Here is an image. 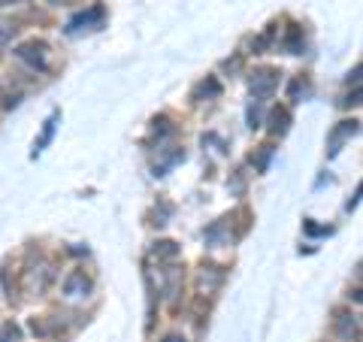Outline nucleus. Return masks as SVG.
Wrapping results in <instances>:
<instances>
[{
    "mask_svg": "<svg viewBox=\"0 0 363 342\" xmlns=\"http://www.w3.org/2000/svg\"><path fill=\"white\" fill-rule=\"evenodd\" d=\"M279 70L276 67H257V70L252 73V79H248V88H252V97L260 100L264 104L267 97L276 94V88H279Z\"/></svg>",
    "mask_w": 363,
    "mask_h": 342,
    "instance_id": "1",
    "label": "nucleus"
},
{
    "mask_svg": "<svg viewBox=\"0 0 363 342\" xmlns=\"http://www.w3.org/2000/svg\"><path fill=\"white\" fill-rule=\"evenodd\" d=\"M16 58L33 67V70H45V67H49V45L43 40H28L16 49Z\"/></svg>",
    "mask_w": 363,
    "mask_h": 342,
    "instance_id": "2",
    "label": "nucleus"
},
{
    "mask_svg": "<svg viewBox=\"0 0 363 342\" xmlns=\"http://www.w3.org/2000/svg\"><path fill=\"white\" fill-rule=\"evenodd\" d=\"M104 21H106V9L100 4H94L91 9H85V13H79V16H73L70 21H67V33L97 31V28H104Z\"/></svg>",
    "mask_w": 363,
    "mask_h": 342,
    "instance_id": "3",
    "label": "nucleus"
},
{
    "mask_svg": "<svg viewBox=\"0 0 363 342\" xmlns=\"http://www.w3.org/2000/svg\"><path fill=\"white\" fill-rule=\"evenodd\" d=\"M357 131H360V121H357V118H351V121H339L336 128L330 131V136H327V155L336 158L339 152H342V145H345V143H348Z\"/></svg>",
    "mask_w": 363,
    "mask_h": 342,
    "instance_id": "4",
    "label": "nucleus"
},
{
    "mask_svg": "<svg viewBox=\"0 0 363 342\" xmlns=\"http://www.w3.org/2000/svg\"><path fill=\"white\" fill-rule=\"evenodd\" d=\"M64 294L67 297H88L91 294V279L85 276V272H70L67 276V282H64Z\"/></svg>",
    "mask_w": 363,
    "mask_h": 342,
    "instance_id": "5",
    "label": "nucleus"
},
{
    "mask_svg": "<svg viewBox=\"0 0 363 342\" xmlns=\"http://www.w3.org/2000/svg\"><path fill=\"white\" fill-rule=\"evenodd\" d=\"M291 128V112L285 106H279V109H272L269 112V133L272 136H285Z\"/></svg>",
    "mask_w": 363,
    "mask_h": 342,
    "instance_id": "6",
    "label": "nucleus"
},
{
    "mask_svg": "<svg viewBox=\"0 0 363 342\" xmlns=\"http://www.w3.org/2000/svg\"><path fill=\"white\" fill-rule=\"evenodd\" d=\"M336 330L342 339H360V324H357V315H348V312H339L336 315Z\"/></svg>",
    "mask_w": 363,
    "mask_h": 342,
    "instance_id": "7",
    "label": "nucleus"
},
{
    "mask_svg": "<svg viewBox=\"0 0 363 342\" xmlns=\"http://www.w3.org/2000/svg\"><path fill=\"white\" fill-rule=\"evenodd\" d=\"M203 236H206L209 246H224V243H230V233H227V219H218Z\"/></svg>",
    "mask_w": 363,
    "mask_h": 342,
    "instance_id": "8",
    "label": "nucleus"
},
{
    "mask_svg": "<svg viewBox=\"0 0 363 342\" xmlns=\"http://www.w3.org/2000/svg\"><path fill=\"white\" fill-rule=\"evenodd\" d=\"M164 294L169 300H176V294H179V285H182V270L179 267H167L164 270Z\"/></svg>",
    "mask_w": 363,
    "mask_h": 342,
    "instance_id": "9",
    "label": "nucleus"
},
{
    "mask_svg": "<svg viewBox=\"0 0 363 342\" xmlns=\"http://www.w3.org/2000/svg\"><path fill=\"white\" fill-rule=\"evenodd\" d=\"M203 94H206V97H218L221 94V82H218V79L209 76L206 82H200L194 91H191V100H203Z\"/></svg>",
    "mask_w": 363,
    "mask_h": 342,
    "instance_id": "10",
    "label": "nucleus"
},
{
    "mask_svg": "<svg viewBox=\"0 0 363 342\" xmlns=\"http://www.w3.org/2000/svg\"><path fill=\"white\" fill-rule=\"evenodd\" d=\"M285 52H291V55H300L303 49H306V43H303V28H297V25H291L288 28V37H285Z\"/></svg>",
    "mask_w": 363,
    "mask_h": 342,
    "instance_id": "11",
    "label": "nucleus"
},
{
    "mask_svg": "<svg viewBox=\"0 0 363 342\" xmlns=\"http://www.w3.org/2000/svg\"><path fill=\"white\" fill-rule=\"evenodd\" d=\"M55 124H58V112H55V116H49V121L43 124V133H40V140H37V145H33V158H37L45 145L52 143V133H55Z\"/></svg>",
    "mask_w": 363,
    "mask_h": 342,
    "instance_id": "12",
    "label": "nucleus"
},
{
    "mask_svg": "<svg viewBox=\"0 0 363 342\" xmlns=\"http://www.w3.org/2000/svg\"><path fill=\"white\" fill-rule=\"evenodd\" d=\"M152 258H157V260H176V258H179V246L173 243V239H164V243H155V248H152Z\"/></svg>",
    "mask_w": 363,
    "mask_h": 342,
    "instance_id": "13",
    "label": "nucleus"
},
{
    "mask_svg": "<svg viewBox=\"0 0 363 342\" xmlns=\"http://www.w3.org/2000/svg\"><path fill=\"white\" fill-rule=\"evenodd\" d=\"M182 161H185V152L176 149L173 155H167L161 164H155V176H167V170H173V167H176V164H182Z\"/></svg>",
    "mask_w": 363,
    "mask_h": 342,
    "instance_id": "14",
    "label": "nucleus"
},
{
    "mask_svg": "<svg viewBox=\"0 0 363 342\" xmlns=\"http://www.w3.org/2000/svg\"><path fill=\"white\" fill-rule=\"evenodd\" d=\"M152 133L157 136V140H164V136L173 133V124H169V118H167V116H157V118L152 121Z\"/></svg>",
    "mask_w": 363,
    "mask_h": 342,
    "instance_id": "15",
    "label": "nucleus"
},
{
    "mask_svg": "<svg viewBox=\"0 0 363 342\" xmlns=\"http://www.w3.org/2000/svg\"><path fill=\"white\" fill-rule=\"evenodd\" d=\"M21 339V327L18 324H4V330H0V342H18Z\"/></svg>",
    "mask_w": 363,
    "mask_h": 342,
    "instance_id": "16",
    "label": "nucleus"
},
{
    "mask_svg": "<svg viewBox=\"0 0 363 342\" xmlns=\"http://www.w3.org/2000/svg\"><path fill=\"white\" fill-rule=\"evenodd\" d=\"M248 128H260V100H252V106H248Z\"/></svg>",
    "mask_w": 363,
    "mask_h": 342,
    "instance_id": "17",
    "label": "nucleus"
},
{
    "mask_svg": "<svg viewBox=\"0 0 363 342\" xmlns=\"http://www.w3.org/2000/svg\"><path fill=\"white\" fill-rule=\"evenodd\" d=\"M269 158H272V145H260V155H257V161H252L257 170H260V173H264V170H267V161H269Z\"/></svg>",
    "mask_w": 363,
    "mask_h": 342,
    "instance_id": "18",
    "label": "nucleus"
},
{
    "mask_svg": "<svg viewBox=\"0 0 363 342\" xmlns=\"http://www.w3.org/2000/svg\"><path fill=\"white\" fill-rule=\"evenodd\" d=\"M13 37H16V28L9 25L6 18H0V45H6L9 40H13Z\"/></svg>",
    "mask_w": 363,
    "mask_h": 342,
    "instance_id": "19",
    "label": "nucleus"
},
{
    "mask_svg": "<svg viewBox=\"0 0 363 342\" xmlns=\"http://www.w3.org/2000/svg\"><path fill=\"white\" fill-rule=\"evenodd\" d=\"M303 231L309 233V236H330V233H333V227H318V224H312V221H306V224H303Z\"/></svg>",
    "mask_w": 363,
    "mask_h": 342,
    "instance_id": "20",
    "label": "nucleus"
},
{
    "mask_svg": "<svg viewBox=\"0 0 363 342\" xmlns=\"http://www.w3.org/2000/svg\"><path fill=\"white\" fill-rule=\"evenodd\" d=\"M300 91L306 94V82H303V76H297V79L291 82V100H300Z\"/></svg>",
    "mask_w": 363,
    "mask_h": 342,
    "instance_id": "21",
    "label": "nucleus"
},
{
    "mask_svg": "<svg viewBox=\"0 0 363 342\" xmlns=\"http://www.w3.org/2000/svg\"><path fill=\"white\" fill-rule=\"evenodd\" d=\"M164 342H185V339H182V336H179V333H173V336H167V339H164Z\"/></svg>",
    "mask_w": 363,
    "mask_h": 342,
    "instance_id": "22",
    "label": "nucleus"
},
{
    "mask_svg": "<svg viewBox=\"0 0 363 342\" xmlns=\"http://www.w3.org/2000/svg\"><path fill=\"white\" fill-rule=\"evenodd\" d=\"M52 4H58V6H64V4H76V0H52Z\"/></svg>",
    "mask_w": 363,
    "mask_h": 342,
    "instance_id": "23",
    "label": "nucleus"
},
{
    "mask_svg": "<svg viewBox=\"0 0 363 342\" xmlns=\"http://www.w3.org/2000/svg\"><path fill=\"white\" fill-rule=\"evenodd\" d=\"M9 4H18V0H0V6H9Z\"/></svg>",
    "mask_w": 363,
    "mask_h": 342,
    "instance_id": "24",
    "label": "nucleus"
}]
</instances>
